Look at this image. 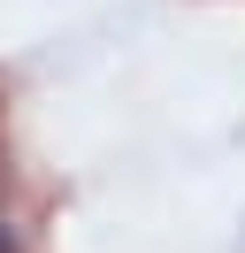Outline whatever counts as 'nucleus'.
Returning <instances> with one entry per match:
<instances>
[{"label":"nucleus","mask_w":245,"mask_h":253,"mask_svg":"<svg viewBox=\"0 0 245 253\" xmlns=\"http://www.w3.org/2000/svg\"><path fill=\"white\" fill-rule=\"evenodd\" d=\"M0 253H23V238H15V222L0 215Z\"/></svg>","instance_id":"obj_1"}]
</instances>
